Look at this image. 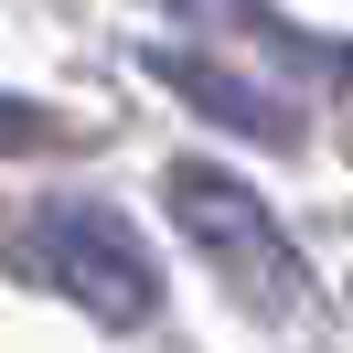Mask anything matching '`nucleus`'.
Wrapping results in <instances>:
<instances>
[{
	"instance_id": "nucleus-4",
	"label": "nucleus",
	"mask_w": 353,
	"mask_h": 353,
	"mask_svg": "<svg viewBox=\"0 0 353 353\" xmlns=\"http://www.w3.org/2000/svg\"><path fill=\"white\" fill-rule=\"evenodd\" d=\"M43 139H54V118L32 97H0V150H43Z\"/></svg>"
},
{
	"instance_id": "nucleus-1",
	"label": "nucleus",
	"mask_w": 353,
	"mask_h": 353,
	"mask_svg": "<svg viewBox=\"0 0 353 353\" xmlns=\"http://www.w3.org/2000/svg\"><path fill=\"white\" fill-rule=\"evenodd\" d=\"M11 268L32 289H54L65 310H86L97 332H139L161 310V268L139 246V225L97 193H43L11 214Z\"/></svg>"
},
{
	"instance_id": "nucleus-3",
	"label": "nucleus",
	"mask_w": 353,
	"mask_h": 353,
	"mask_svg": "<svg viewBox=\"0 0 353 353\" xmlns=\"http://www.w3.org/2000/svg\"><path fill=\"white\" fill-rule=\"evenodd\" d=\"M150 75H161L193 118H214V129L257 139V150H289V139H300V108H289V97H268L257 75H236V65H203V54H172V43H161Z\"/></svg>"
},
{
	"instance_id": "nucleus-2",
	"label": "nucleus",
	"mask_w": 353,
	"mask_h": 353,
	"mask_svg": "<svg viewBox=\"0 0 353 353\" xmlns=\"http://www.w3.org/2000/svg\"><path fill=\"white\" fill-rule=\"evenodd\" d=\"M161 214L182 225V246H203V268H225V289H246L257 310H300V246L236 161H172Z\"/></svg>"
}]
</instances>
